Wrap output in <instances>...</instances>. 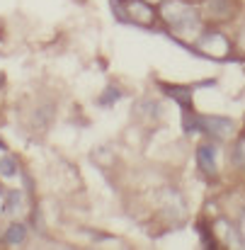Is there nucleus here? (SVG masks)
Listing matches in <instances>:
<instances>
[{"label": "nucleus", "mask_w": 245, "mask_h": 250, "mask_svg": "<svg viewBox=\"0 0 245 250\" xmlns=\"http://www.w3.org/2000/svg\"><path fill=\"white\" fill-rule=\"evenodd\" d=\"M161 15L180 37H194L197 29H199V12L187 0H167V2H163Z\"/></svg>", "instance_id": "f257e3e1"}, {"label": "nucleus", "mask_w": 245, "mask_h": 250, "mask_svg": "<svg viewBox=\"0 0 245 250\" xmlns=\"http://www.w3.org/2000/svg\"><path fill=\"white\" fill-rule=\"evenodd\" d=\"M184 126L187 131H204L214 139H228L233 131V122L226 117H189V112H184Z\"/></svg>", "instance_id": "f03ea898"}, {"label": "nucleus", "mask_w": 245, "mask_h": 250, "mask_svg": "<svg viewBox=\"0 0 245 250\" xmlns=\"http://www.w3.org/2000/svg\"><path fill=\"white\" fill-rule=\"evenodd\" d=\"M199 51H204L209 59H228L231 44H228V39L221 32L211 29V32H204L199 37Z\"/></svg>", "instance_id": "7ed1b4c3"}, {"label": "nucleus", "mask_w": 245, "mask_h": 250, "mask_svg": "<svg viewBox=\"0 0 245 250\" xmlns=\"http://www.w3.org/2000/svg\"><path fill=\"white\" fill-rule=\"evenodd\" d=\"M126 12H129V20L136 22V24H141V27H148V24H153V20H156V12L151 10V2H146V0L131 2V5L126 7Z\"/></svg>", "instance_id": "20e7f679"}, {"label": "nucleus", "mask_w": 245, "mask_h": 250, "mask_svg": "<svg viewBox=\"0 0 245 250\" xmlns=\"http://www.w3.org/2000/svg\"><path fill=\"white\" fill-rule=\"evenodd\" d=\"M197 163L206 175H216V148L204 144L197 148Z\"/></svg>", "instance_id": "39448f33"}, {"label": "nucleus", "mask_w": 245, "mask_h": 250, "mask_svg": "<svg viewBox=\"0 0 245 250\" xmlns=\"http://www.w3.org/2000/svg\"><path fill=\"white\" fill-rule=\"evenodd\" d=\"M163 90L184 109L192 112V87H182V85H163Z\"/></svg>", "instance_id": "423d86ee"}, {"label": "nucleus", "mask_w": 245, "mask_h": 250, "mask_svg": "<svg viewBox=\"0 0 245 250\" xmlns=\"http://www.w3.org/2000/svg\"><path fill=\"white\" fill-rule=\"evenodd\" d=\"M24 236H27V229H24L22 224H12V226L7 229V233H5V241H7L10 246H20V243L24 241Z\"/></svg>", "instance_id": "0eeeda50"}, {"label": "nucleus", "mask_w": 245, "mask_h": 250, "mask_svg": "<svg viewBox=\"0 0 245 250\" xmlns=\"http://www.w3.org/2000/svg\"><path fill=\"white\" fill-rule=\"evenodd\" d=\"M209 12L214 17H228L231 12V0H209Z\"/></svg>", "instance_id": "6e6552de"}, {"label": "nucleus", "mask_w": 245, "mask_h": 250, "mask_svg": "<svg viewBox=\"0 0 245 250\" xmlns=\"http://www.w3.org/2000/svg\"><path fill=\"white\" fill-rule=\"evenodd\" d=\"M233 163L245 170V134L236 141V148H233Z\"/></svg>", "instance_id": "1a4fd4ad"}, {"label": "nucleus", "mask_w": 245, "mask_h": 250, "mask_svg": "<svg viewBox=\"0 0 245 250\" xmlns=\"http://www.w3.org/2000/svg\"><path fill=\"white\" fill-rule=\"evenodd\" d=\"M20 202H22V194L15 189V192H10L7 194V199H5V209H2V214H15L17 211V207H20Z\"/></svg>", "instance_id": "9d476101"}, {"label": "nucleus", "mask_w": 245, "mask_h": 250, "mask_svg": "<svg viewBox=\"0 0 245 250\" xmlns=\"http://www.w3.org/2000/svg\"><path fill=\"white\" fill-rule=\"evenodd\" d=\"M0 175H5V177H12V175H17V163H15V158L5 156V158L0 161Z\"/></svg>", "instance_id": "9b49d317"}, {"label": "nucleus", "mask_w": 245, "mask_h": 250, "mask_svg": "<svg viewBox=\"0 0 245 250\" xmlns=\"http://www.w3.org/2000/svg\"><path fill=\"white\" fill-rule=\"evenodd\" d=\"M119 97H122V92H119L117 87H107V92H104V95H102V97H100L97 102H100L102 107H109V104H114V102H117Z\"/></svg>", "instance_id": "f8f14e48"}, {"label": "nucleus", "mask_w": 245, "mask_h": 250, "mask_svg": "<svg viewBox=\"0 0 245 250\" xmlns=\"http://www.w3.org/2000/svg\"><path fill=\"white\" fill-rule=\"evenodd\" d=\"M146 2H151V5H153V2H163V0H146Z\"/></svg>", "instance_id": "ddd939ff"}, {"label": "nucleus", "mask_w": 245, "mask_h": 250, "mask_svg": "<svg viewBox=\"0 0 245 250\" xmlns=\"http://www.w3.org/2000/svg\"><path fill=\"white\" fill-rule=\"evenodd\" d=\"M241 42H243V46H245V29H243V39H241Z\"/></svg>", "instance_id": "4468645a"}, {"label": "nucleus", "mask_w": 245, "mask_h": 250, "mask_svg": "<svg viewBox=\"0 0 245 250\" xmlns=\"http://www.w3.org/2000/svg\"><path fill=\"white\" fill-rule=\"evenodd\" d=\"M2 81H5V78H2V76H0V85H2Z\"/></svg>", "instance_id": "2eb2a0df"}, {"label": "nucleus", "mask_w": 245, "mask_h": 250, "mask_svg": "<svg viewBox=\"0 0 245 250\" xmlns=\"http://www.w3.org/2000/svg\"><path fill=\"white\" fill-rule=\"evenodd\" d=\"M187 2H192V0H187Z\"/></svg>", "instance_id": "dca6fc26"}]
</instances>
